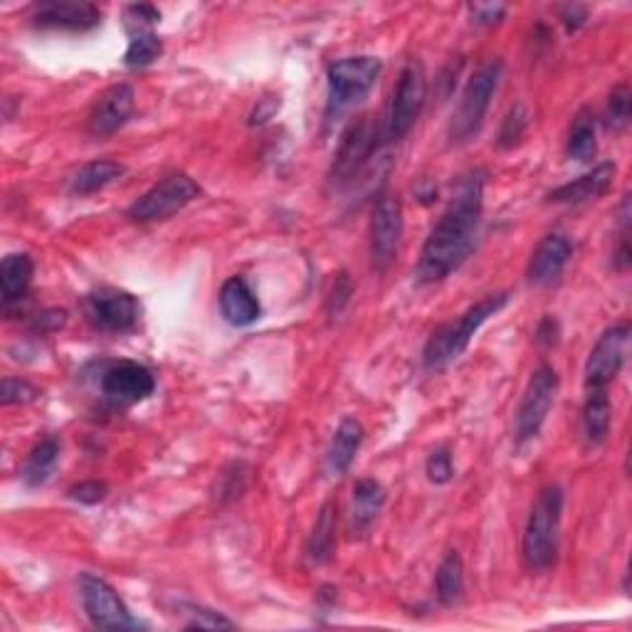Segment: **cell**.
I'll return each instance as SVG.
<instances>
[{
	"mask_svg": "<svg viewBox=\"0 0 632 632\" xmlns=\"http://www.w3.org/2000/svg\"><path fill=\"white\" fill-rule=\"evenodd\" d=\"M504 72V62L490 60L484 62L478 72L470 77V82L464 84L460 104L452 114L450 122V141L452 143H467L482 131L484 119H487L492 96L499 90V80Z\"/></svg>",
	"mask_w": 632,
	"mask_h": 632,
	"instance_id": "cell-5",
	"label": "cell"
},
{
	"mask_svg": "<svg viewBox=\"0 0 632 632\" xmlns=\"http://www.w3.org/2000/svg\"><path fill=\"white\" fill-rule=\"evenodd\" d=\"M509 291H494L480 299L478 304H472L464 314L452 324H445L437 329V332L427 338L425 352H423V364L427 371H443V368L457 361L470 346L472 336L480 332L482 324H487L494 314L509 304Z\"/></svg>",
	"mask_w": 632,
	"mask_h": 632,
	"instance_id": "cell-2",
	"label": "cell"
},
{
	"mask_svg": "<svg viewBox=\"0 0 632 632\" xmlns=\"http://www.w3.org/2000/svg\"><path fill=\"white\" fill-rule=\"evenodd\" d=\"M378 146V131L374 129V124L368 116H361V119L352 124V129L344 134V141L338 146L336 161H334V171H332V181L334 183H348L352 179L358 176L368 159H371L374 151Z\"/></svg>",
	"mask_w": 632,
	"mask_h": 632,
	"instance_id": "cell-15",
	"label": "cell"
},
{
	"mask_svg": "<svg viewBox=\"0 0 632 632\" xmlns=\"http://www.w3.org/2000/svg\"><path fill=\"white\" fill-rule=\"evenodd\" d=\"M87 319L104 334H124L139 324L141 304L131 291L102 287L87 297Z\"/></svg>",
	"mask_w": 632,
	"mask_h": 632,
	"instance_id": "cell-10",
	"label": "cell"
},
{
	"mask_svg": "<svg viewBox=\"0 0 632 632\" xmlns=\"http://www.w3.org/2000/svg\"><path fill=\"white\" fill-rule=\"evenodd\" d=\"M156 391V378L143 364L116 361L104 368L102 393L114 405L141 403Z\"/></svg>",
	"mask_w": 632,
	"mask_h": 632,
	"instance_id": "cell-13",
	"label": "cell"
},
{
	"mask_svg": "<svg viewBox=\"0 0 632 632\" xmlns=\"http://www.w3.org/2000/svg\"><path fill=\"white\" fill-rule=\"evenodd\" d=\"M618 166L616 163H600V166L593 169L586 176H581L576 181L563 183V186L553 188L547 193L549 203H563V206H581V203L598 200L600 196H606L610 191L612 181H616Z\"/></svg>",
	"mask_w": 632,
	"mask_h": 632,
	"instance_id": "cell-18",
	"label": "cell"
},
{
	"mask_svg": "<svg viewBox=\"0 0 632 632\" xmlns=\"http://www.w3.org/2000/svg\"><path fill=\"white\" fill-rule=\"evenodd\" d=\"M126 173V166L119 161H92L74 173L70 181V193L72 196H92V193H100L112 183L122 181Z\"/></svg>",
	"mask_w": 632,
	"mask_h": 632,
	"instance_id": "cell-22",
	"label": "cell"
},
{
	"mask_svg": "<svg viewBox=\"0 0 632 632\" xmlns=\"http://www.w3.org/2000/svg\"><path fill=\"white\" fill-rule=\"evenodd\" d=\"M559 383L561 381H559L556 368L549 364H541L537 371H533L527 391H524V398L519 403L517 423H514V440H517L519 447L539 437L543 423H547L551 405L553 401H556Z\"/></svg>",
	"mask_w": 632,
	"mask_h": 632,
	"instance_id": "cell-6",
	"label": "cell"
},
{
	"mask_svg": "<svg viewBox=\"0 0 632 632\" xmlns=\"http://www.w3.org/2000/svg\"><path fill=\"white\" fill-rule=\"evenodd\" d=\"M126 21L134 25H151L161 21V13L153 5H129L126 8Z\"/></svg>",
	"mask_w": 632,
	"mask_h": 632,
	"instance_id": "cell-41",
	"label": "cell"
},
{
	"mask_svg": "<svg viewBox=\"0 0 632 632\" xmlns=\"http://www.w3.org/2000/svg\"><path fill=\"white\" fill-rule=\"evenodd\" d=\"M630 112H632L630 87L618 84L608 96V106H606V116H602V124H606V129H610V131H622L630 122Z\"/></svg>",
	"mask_w": 632,
	"mask_h": 632,
	"instance_id": "cell-30",
	"label": "cell"
},
{
	"mask_svg": "<svg viewBox=\"0 0 632 632\" xmlns=\"http://www.w3.org/2000/svg\"><path fill=\"white\" fill-rule=\"evenodd\" d=\"M571 252H573L571 240L566 235H561V232H553V235L543 238L539 242V248L533 250L529 269H527V277L531 285H537V287L556 285L563 275V269H566L568 265Z\"/></svg>",
	"mask_w": 632,
	"mask_h": 632,
	"instance_id": "cell-17",
	"label": "cell"
},
{
	"mask_svg": "<svg viewBox=\"0 0 632 632\" xmlns=\"http://www.w3.org/2000/svg\"><path fill=\"white\" fill-rule=\"evenodd\" d=\"M435 590H437V600H440V606H445V608H452V606H457V602L462 600V593H464V563H462V556L457 551H450L443 559L440 568H437Z\"/></svg>",
	"mask_w": 632,
	"mask_h": 632,
	"instance_id": "cell-27",
	"label": "cell"
},
{
	"mask_svg": "<svg viewBox=\"0 0 632 632\" xmlns=\"http://www.w3.org/2000/svg\"><path fill=\"white\" fill-rule=\"evenodd\" d=\"M561 21H563V25H566L568 33H576L588 21V8L576 5V3L563 5L561 8Z\"/></svg>",
	"mask_w": 632,
	"mask_h": 632,
	"instance_id": "cell-40",
	"label": "cell"
},
{
	"mask_svg": "<svg viewBox=\"0 0 632 632\" xmlns=\"http://www.w3.org/2000/svg\"><path fill=\"white\" fill-rule=\"evenodd\" d=\"M537 342H539L543 348L559 346V342H561V324H559L556 317L547 314V317L541 319L539 326H537Z\"/></svg>",
	"mask_w": 632,
	"mask_h": 632,
	"instance_id": "cell-39",
	"label": "cell"
},
{
	"mask_svg": "<svg viewBox=\"0 0 632 632\" xmlns=\"http://www.w3.org/2000/svg\"><path fill=\"white\" fill-rule=\"evenodd\" d=\"M452 474H455L452 455L447 447H440V450H435L430 455V460H427V480L435 484H447L452 480Z\"/></svg>",
	"mask_w": 632,
	"mask_h": 632,
	"instance_id": "cell-34",
	"label": "cell"
},
{
	"mask_svg": "<svg viewBox=\"0 0 632 632\" xmlns=\"http://www.w3.org/2000/svg\"><path fill=\"white\" fill-rule=\"evenodd\" d=\"M563 517V492L556 484L541 490L531 507L527 531H524V561L533 573L551 571L559 559V537Z\"/></svg>",
	"mask_w": 632,
	"mask_h": 632,
	"instance_id": "cell-3",
	"label": "cell"
},
{
	"mask_svg": "<svg viewBox=\"0 0 632 632\" xmlns=\"http://www.w3.org/2000/svg\"><path fill=\"white\" fill-rule=\"evenodd\" d=\"M352 297H354V285H352V279H348L346 272H342V275H338L334 281L332 297H329V304H326L329 317L342 314V311L348 307V301H352Z\"/></svg>",
	"mask_w": 632,
	"mask_h": 632,
	"instance_id": "cell-35",
	"label": "cell"
},
{
	"mask_svg": "<svg viewBox=\"0 0 632 632\" xmlns=\"http://www.w3.org/2000/svg\"><path fill=\"white\" fill-rule=\"evenodd\" d=\"M33 281V260L23 252H13L0 265V287H3L5 304H15L27 295V287Z\"/></svg>",
	"mask_w": 632,
	"mask_h": 632,
	"instance_id": "cell-24",
	"label": "cell"
},
{
	"mask_svg": "<svg viewBox=\"0 0 632 632\" xmlns=\"http://www.w3.org/2000/svg\"><path fill=\"white\" fill-rule=\"evenodd\" d=\"M386 507V490L376 480H358L354 484V507H352V533L354 539L366 537Z\"/></svg>",
	"mask_w": 632,
	"mask_h": 632,
	"instance_id": "cell-20",
	"label": "cell"
},
{
	"mask_svg": "<svg viewBox=\"0 0 632 632\" xmlns=\"http://www.w3.org/2000/svg\"><path fill=\"white\" fill-rule=\"evenodd\" d=\"M136 96L129 84H114L106 90L100 100L94 102L90 119H87V129L92 136H112L122 129V126L131 119Z\"/></svg>",
	"mask_w": 632,
	"mask_h": 632,
	"instance_id": "cell-16",
	"label": "cell"
},
{
	"mask_svg": "<svg viewBox=\"0 0 632 632\" xmlns=\"http://www.w3.org/2000/svg\"><path fill=\"white\" fill-rule=\"evenodd\" d=\"M568 159L578 163H588L596 159L598 153V141H596V119H593L590 112H578L576 119H573L571 134H568Z\"/></svg>",
	"mask_w": 632,
	"mask_h": 632,
	"instance_id": "cell-28",
	"label": "cell"
},
{
	"mask_svg": "<svg viewBox=\"0 0 632 632\" xmlns=\"http://www.w3.org/2000/svg\"><path fill=\"white\" fill-rule=\"evenodd\" d=\"M484 212V171H472L457 186L450 206L427 235L415 277L421 285H435L460 269L478 248Z\"/></svg>",
	"mask_w": 632,
	"mask_h": 632,
	"instance_id": "cell-1",
	"label": "cell"
},
{
	"mask_svg": "<svg viewBox=\"0 0 632 632\" xmlns=\"http://www.w3.org/2000/svg\"><path fill=\"white\" fill-rule=\"evenodd\" d=\"M200 196V186L186 173H173V176L156 183L151 191H146L143 196L129 208V220L134 222H156L176 216L193 200Z\"/></svg>",
	"mask_w": 632,
	"mask_h": 632,
	"instance_id": "cell-8",
	"label": "cell"
},
{
	"mask_svg": "<svg viewBox=\"0 0 632 632\" xmlns=\"http://www.w3.org/2000/svg\"><path fill=\"white\" fill-rule=\"evenodd\" d=\"M336 549V507L332 502H326L322 512H319L314 531H311L309 543H307V559L314 563V566H324L334 559Z\"/></svg>",
	"mask_w": 632,
	"mask_h": 632,
	"instance_id": "cell-23",
	"label": "cell"
},
{
	"mask_svg": "<svg viewBox=\"0 0 632 632\" xmlns=\"http://www.w3.org/2000/svg\"><path fill=\"white\" fill-rule=\"evenodd\" d=\"M57 460H60V440L50 435L37 443L31 450V455H27L23 472H21L23 482L27 484V487H41V484L50 480V474L57 467Z\"/></svg>",
	"mask_w": 632,
	"mask_h": 632,
	"instance_id": "cell-26",
	"label": "cell"
},
{
	"mask_svg": "<svg viewBox=\"0 0 632 632\" xmlns=\"http://www.w3.org/2000/svg\"><path fill=\"white\" fill-rule=\"evenodd\" d=\"M470 13H472V23L474 25H494L499 23L504 15H507V5L502 3H478V5H470Z\"/></svg>",
	"mask_w": 632,
	"mask_h": 632,
	"instance_id": "cell-38",
	"label": "cell"
},
{
	"mask_svg": "<svg viewBox=\"0 0 632 632\" xmlns=\"http://www.w3.org/2000/svg\"><path fill=\"white\" fill-rule=\"evenodd\" d=\"M82 588V606L84 612L90 616L94 628L102 630H141L146 628L143 622L131 616V610L126 608V602L119 598L110 583L92 573H84L80 578Z\"/></svg>",
	"mask_w": 632,
	"mask_h": 632,
	"instance_id": "cell-9",
	"label": "cell"
},
{
	"mask_svg": "<svg viewBox=\"0 0 632 632\" xmlns=\"http://www.w3.org/2000/svg\"><path fill=\"white\" fill-rule=\"evenodd\" d=\"M586 405H583V433L588 445H602L610 435L612 405L608 391H586Z\"/></svg>",
	"mask_w": 632,
	"mask_h": 632,
	"instance_id": "cell-25",
	"label": "cell"
},
{
	"mask_svg": "<svg viewBox=\"0 0 632 632\" xmlns=\"http://www.w3.org/2000/svg\"><path fill=\"white\" fill-rule=\"evenodd\" d=\"M630 324H616L602 332L586 361V391H608L625 366Z\"/></svg>",
	"mask_w": 632,
	"mask_h": 632,
	"instance_id": "cell-12",
	"label": "cell"
},
{
	"mask_svg": "<svg viewBox=\"0 0 632 632\" xmlns=\"http://www.w3.org/2000/svg\"><path fill=\"white\" fill-rule=\"evenodd\" d=\"M220 311L226 317V322L232 326H250L255 324L262 307L260 299L252 287L248 285V279L242 277H230L220 289Z\"/></svg>",
	"mask_w": 632,
	"mask_h": 632,
	"instance_id": "cell-19",
	"label": "cell"
},
{
	"mask_svg": "<svg viewBox=\"0 0 632 632\" xmlns=\"http://www.w3.org/2000/svg\"><path fill=\"white\" fill-rule=\"evenodd\" d=\"M31 21L43 31L90 33L102 25V11L92 3H72V0H45L33 8Z\"/></svg>",
	"mask_w": 632,
	"mask_h": 632,
	"instance_id": "cell-14",
	"label": "cell"
},
{
	"mask_svg": "<svg viewBox=\"0 0 632 632\" xmlns=\"http://www.w3.org/2000/svg\"><path fill=\"white\" fill-rule=\"evenodd\" d=\"M216 630V628H235V622H230L228 618H222L218 616V612H212V610H203V608H196L193 610V620L186 622V630Z\"/></svg>",
	"mask_w": 632,
	"mask_h": 632,
	"instance_id": "cell-36",
	"label": "cell"
},
{
	"mask_svg": "<svg viewBox=\"0 0 632 632\" xmlns=\"http://www.w3.org/2000/svg\"><path fill=\"white\" fill-rule=\"evenodd\" d=\"M403 240V206L393 193H383L374 206L371 220V265L383 275L393 265Z\"/></svg>",
	"mask_w": 632,
	"mask_h": 632,
	"instance_id": "cell-11",
	"label": "cell"
},
{
	"mask_svg": "<svg viewBox=\"0 0 632 632\" xmlns=\"http://www.w3.org/2000/svg\"><path fill=\"white\" fill-rule=\"evenodd\" d=\"M245 480H248L245 464L235 462V464L230 467V470H226V472L220 474V484H218V494H216V497H218L220 502L240 497V492L245 490Z\"/></svg>",
	"mask_w": 632,
	"mask_h": 632,
	"instance_id": "cell-33",
	"label": "cell"
},
{
	"mask_svg": "<svg viewBox=\"0 0 632 632\" xmlns=\"http://www.w3.org/2000/svg\"><path fill=\"white\" fill-rule=\"evenodd\" d=\"M364 443V425L356 421V417H344L342 425L336 427L334 440L329 445L326 452V470L334 478H342L348 472V467L354 464L358 450H361Z\"/></svg>",
	"mask_w": 632,
	"mask_h": 632,
	"instance_id": "cell-21",
	"label": "cell"
},
{
	"mask_svg": "<svg viewBox=\"0 0 632 632\" xmlns=\"http://www.w3.org/2000/svg\"><path fill=\"white\" fill-rule=\"evenodd\" d=\"M383 72V62L378 57H344L329 65V100H326V124H336L342 116L374 90L378 77Z\"/></svg>",
	"mask_w": 632,
	"mask_h": 632,
	"instance_id": "cell-4",
	"label": "cell"
},
{
	"mask_svg": "<svg viewBox=\"0 0 632 632\" xmlns=\"http://www.w3.org/2000/svg\"><path fill=\"white\" fill-rule=\"evenodd\" d=\"M70 497L80 504H100L106 497V484L96 480L80 482L70 490Z\"/></svg>",
	"mask_w": 632,
	"mask_h": 632,
	"instance_id": "cell-37",
	"label": "cell"
},
{
	"mask_svg": "<svg viewBox=\"0 0 632 632\" xmlns=\"http://www.w3.org/2000/svg\"><path fill=\"white\" fill-rule=\"evenodd\" d=\"M37 398V388L33 383L23 381V378H3L0 386V403L15 405V403H31Z\"/></svg>",
	"mask_w": 632,
	"mask_h": 632,
	"instance_id": "cell-32",
	"label": "cell"
},
{
	"mask_svg": "<svg viewBox=\"0 0 632 632\" xmlns=\"http://www.w3.org/2000/svg\"><path fill=\"white\" fill-rule=\"evenodd\" d=\"M427 96V77L421 62L411 60L401 77H398V87L393 92L391 106H388L386 116V139L401 141L403 136L411 134V129L421 116Z\"/></svg>",
	"mask_w": 632,
	"mask_h": 632,
	"instance_id": "cell-7",
	"label": "cell"
},
{
	"mask_svg": "<svg viewBox=\"0 0 632 632\" xmlns=\"http://www.w3.org/2000/svg\"><path fill=\"white\" fill-rule=\"evenodd\" d=\"M527 129H529V114L521 104H517L514 110H509V114L504 116L502 122V129L497 136L499 149H514V146L524 139Z\"/></svg>",
	"mask_w": 632,
	"mask_h": 632,
	"instance_id": "cell-31",
	"label": "cell"
},
{
	"mask_svg": "<svg viewBox=\"0 0 632 632\" xmlns=\"http://www.w3.org/2000/svg\"><path fill=\"white\" fill-rule=\"evenodd\" d=\"M163 53V43L159 41V35H153L151 31H136L126 47L124 65L131 67V70H141V67H149L159 60Z\"/></svg>",
	"mask_w": 632,
	"mask_h": 632,
	"instance_id": "cell-29",
	"label": "cell"
}]
</instances>
